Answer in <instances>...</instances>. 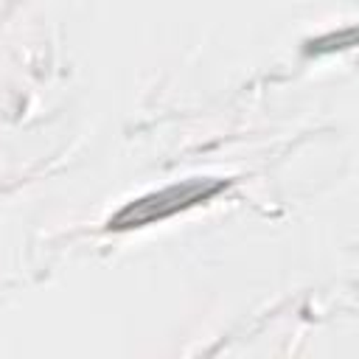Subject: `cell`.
<instances>
[{"label":"cell","instance_id":"1","mask_svg":"<svg viewBox=\"0 0 359 359\" xmlns=\"http://www.w3.org/2000/svg\"><path fill=\"white\" fill-rule=\"evenodd\" d=\"M227 185H230L227 180H185L180 185H168L157 194H149V196H140V199L123 205L109 219L107 227L129 230V227H143V224H151V222H163V219L185 210V208H194L199 202L213 199Z\"/></svg>","mask_w":359,"mask_h":359}]
</instances>
